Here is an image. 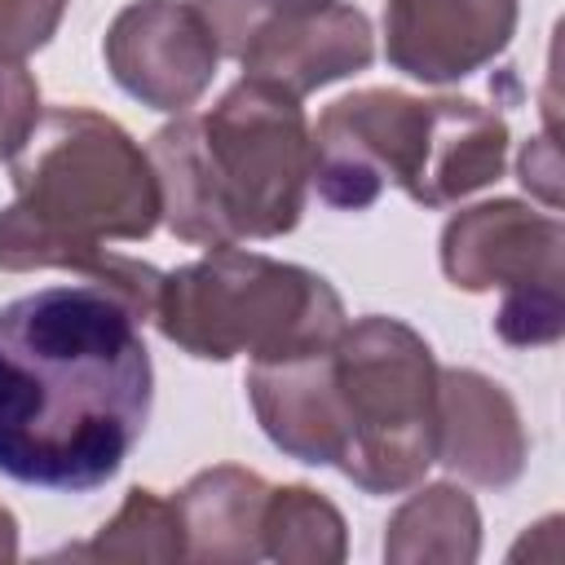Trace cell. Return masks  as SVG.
Listing matches in <instances>:
<instances>
[{
  "label": "cell",
  "instance_id": "obj_10",
  "mask_svg": "<svg viewBox=\"0 0 565 565\" xmlns=\"http://www.w3.org/2000/svg\"><path fill=\"white\" fill-rule=\"evenodd\" d=\"M525 455L530 441L503 384L468 366L437 371V463L499 490L525 472Z\"/></svg>",
  "mask_w": 565,
  "mask_h": 565
},
{
  "label": "cell",
  "instance_id": "obj_17",
  "mask_svg": "<svg viewBox=\"0 0 565 565\" xmlns=\"http://www.w3.org/2000/svg\"><path fill=\"white\" fill-rule=\"evenodd\" d=\"M40 119V88L22 62H0V159H13V150L26 141V132Z\"/></svg>",
  "mask_w": 565,
  "mask_h": 565
},
{
  "label": "cell",
  "instance_id": "obj_9",
  "mask_svg": "<svg viewBox=\"0 0 565 565\" xmlns=\"http://www.w3.org/2000/svg\"><path fill=\"white\" fill-rule=\"evenodd\" d=\"M516 31V0H388L384 57L393 71L450 84L494 62Z\"/></svg>",
  "mask_w": 565,
  "mask_h": 565
},
{
  "label": "cell",
  "instance_id": "obj_13",
  "mask_svg": "<svg viewBox=\"0 0 565 565\" xmlns=\"http://www.w3.org/2000/svg\"><path fill=\"white\" fill-rule=\"evenodd\" d=\"M481 552V516L477 503L455 486H424L411 494L384 534V556L397 565L415 561H477Z\"/></svg>",
  "mask_w": 565,
  "mask_h": 565
},
{
  "label": "cell",
  "instance_id": "obj_2",
  "mask_svg": "<svg viewBox=\"0 0 565 565\" xmlns=\"http://www.w3.org/2000/svg\"><path fill=\"white\" fill-rule=\"evenodd\" d=\"M13 203L0 212V269H71L115 287L141 318L163 274L106 252V238H146L163 221L150 154L110 115L53 106L9 159Z\"/></svg>",
  "mask_w": 565,
  "mask_h": 565
},
{
  "label": "cell",
  "instance_id": "obj_8",
  "mask_svg": "<svg viewBox=\"0 0 565 565\" xmlns=\"http://www.w3.org/2000/svg\"><path fill=\"white\" fill-rule=\"evenodd\" d=\"M102 57L128 97H137L150 110L177 115L207 93L221 49L199 4L132 0L106 26Z\"/></svg>",
  "mask_w": 565,
  "mask_h": 565
},
{
  "label": "cell",
  "instance_id": "obj_4",
  "mask_svg": "<svg viewBox=\"0 0 565 565\" xmlns=\"http://www.w3.org/2000/svg\"><path fill=\"white\" fill-rule=\"evenodd\" d=\"M163 225L203 247L296 230L309 194V124L300 97L243 75L212 110L150 137Z\"/></svg>",
  "mask_w": 565,
  "mask_h": 565
},
{
  "label": "cell",
  "instance_id": "obj_1",
  "mask_svg": "<svg viewBox=\"0 0 565 565\" xmlns=\"http://www.w3.org/2000/svg\"><path fill=\"white\" fill-rule=\"evenodd\" d=\"M141 313L102 282H57L0 305V472L84 494L146 433L154 366Z\"/></svg>",
  "mask_w": 565,
  "mask_h": 565
},
{
  "label": "cell",
  "instance_id": "obj_6",
  "mask_svg": "<svg viewBox=\"0 0 565 565\" xmlns=\"http://www.w3.org/2000/svg\"><path fill=\"white\" fill-rule=\"evenodd\" d=\"M150 318L177 349L203 362L238 353L278 362L313 353L344 331V305L322 274L238 247H212L163 274Z\"/></svg>",
  "mask_w": 565,
  "mask_h": 565
},
{
  "label": "cell",
  "instance_id": "obj_11",
  "mask_svg": "<svg viewBox=\"0 0 565 565\" xmlns=\"http://www.w3.org/2000/svg\"><path fill=\"white\" fill-rule=\"evenodd\" d=\"M371 57H375V40H371L366 13L331 0L265 26L238 62L252 79H265L291 97H305L331 79H344L371 66Z\"/></svg>",
  "mask_w": 565,
  "mask_h": 565
},
{
  "label": "cell",
  "instance_id": "obj_15",
  "mask_svg": "<svg viewBox=\"0 0 565 565\" xmlns=\"http://www.w3.org/2000/svg\"><path fill=\"white\" fill-rule=\"evenodd\" d=\"M71 556L88 561H181L185 534L172 499H159L154 490H128L124 508L97 530L93 543L71 547Z\"/></svg>",
  "mask_w": 565,
  "mask_h": 565
},
{
  "label": "cell",
  "instance_id": "obj_7",
  "mask_svg": "<svg viewBox=\"0 0 565 565\" xmlns=\"http://www.w3.org/2000/svg\"><path fill=\"white\" fill-rule=\"evenodd\" d=\"M441 269L463 291H503L494 331L508 344H552L565 331V225L516 199L446 221Z\"/></svg>",
  "mask_w": 565,
  "mask_h": 565
},
{
  "label": "cell",
  "instance_id": "obj_18",
  "mask_svg": "<svg viewBox=\"0 0 565 565\" xmlns=\"http://www.w3.org/2000/svg\"><path fill=\"white\" fill-rule=\"evenodd\" d=\"M521 185L525 190H534L547 207H556L561 203V163H556V146H552V137H534L525 150H521Z\"/></svg>",
  "mask_w": 565,
  "mask_h": 565
},
{
  "label": "cell",
  "instance_id": "obj_3",
  "mask_svg": "<svg viewBox=\"0 0 565 565\" xmlns=\"http://www.w3.org/2000/svg\"><path fill=\"white\" fill-rule=\"evenodd\" d=\"M278 433L300 463L340 468L366 494H397L437 463V362L402 318L353 327L282 371Z\"/></svg>",
  "mask_w": 565,
  "mask_h": 565
},
{
  "label": "cell",
  "instance_id": "obj_12",
  "mask_svg": "<svg viewBox=\"0 0 565 565\" xmlns=\"http://www.w3.org/2000/svg\"><path fill=\"white\" fill-rule=\"evenodd\" d=\"M269 486L234 463L207 468L181 486L177 516L190 561H260V516Z\"/></svg>",
  "mask_w": 565,
  "mask_h": 565
},
{
  "label": "cell",
  "instance_id": "obj_5",
  "mask_svg": "<svg viewBox=\"0 0 565 565\" xmlns=\"http://www.w3.org/2000/svg\"><path fill=\"white\" fill-rule=\"evenodd\" d=\"M309 150V181L331 207L362 212L388 185L424 207H446L503 172L508 119L468 97L362 88L322 110Z\"/></svg>",
  "mask_w": 565,
  "mask_h": 565
},
{
  "label": "cell",
  "instance_id": "obj_19",
  "mask_svg": "<svg viewBox=\"0 0 565 565\" xmlns=\"http://www.w3.org/2000/svg\"><path fill=\"white\" fill-rule=\"evenodd\" d=\"M18 556V521L0 508V561H13Z\"/></svg>",
  "mask_w": 565,
  "mask_h": 565
},
{
  "label": "cell",
  "instance_id": "obj_16",
  "mask_svg": "<svg viewBox=\"0 0 565 565\" xmlns=\"http://www.w3.org/2000/svg\"><path fill=\"white\" fill-rule=\"evenodd\" d=\"M66 13V0H0V62H22L44 49Z\"/></svg>",
  "mask_w": 565,
  "mask_h": 565
},
{
  "label": "cell",
  "instance_id": "obj_14",
  "mask_svg": "<svg viewBox=\"0 0 565 565\" xmlns=\"http://www.w3.org/2000/svg\"><path fill=\"white\" fill-rule=\"evenodd\" d=\"M260 556L287 565H335L344 561V516L309 486H269Z\"/></svg>",
  "mask_w": 565,
  "mask_h": 565
}]
</instances>
